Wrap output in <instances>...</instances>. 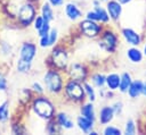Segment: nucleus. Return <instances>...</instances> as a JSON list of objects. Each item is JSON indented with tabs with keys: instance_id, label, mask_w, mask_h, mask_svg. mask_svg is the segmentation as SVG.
<instances>
[{
	"instance_id": "obj_1",
	"label": "nucleus",
	"mask_w": 146,
	"mask_h": 135,
	"mask_svg": "<svg viewBox=\"0 0 146 135\" xmlns=\"http://www.w3.org/2000/svg\"><path fill=\"white\" fill-rule=\"evenodd\" d=\"M30 108L35 117L43 121L55 118V115L57 112V107L51 96L48 94L34 95L30 103Z\"/></svg>"
},
{
	"instance_id": "obj_2",
	"label": "nucleus",
	"mask_w": 146,
	"mask_h": 135,
	"mask_svg": "<svg viewBox=\"0 0 146 135\" xmlns=\"http://www.w3.org/2000/svg\"><path fill=\"white\" fill-rule=\"evenodd\" d=\"M66 75L55 68L48 67L42 75V83L46 88V93L50 96H60L64 90Z\"/></svg>"
},
{
	"instance_id": "obj_3",
	"label": "nucleus",
	"mask_w": 146,
	"mask_h": 135,
	"mask_svg": "<svg viewBox=\"0 0 146 135\" xmlns=\"http://www.w3.org/2000/svg\"><path fill=\"white\" fill-rule=\"evenodd\" d=\"M70 50L65 44H55L50 48V52L47 57V66L55 68L62 73H66L70 65Z\"/></svg>"
},
{
	"instance_id": "obj_4",
	"label": "nucleus",
	"mask_w": 146,
	"mask_h": 135,
	"mask_svg": "<svg viewBox=\"0 0 146 135\" xmlns=\"http://www.w3.org/2000/svg\"><path fill=\"white\" fill-rule=\"evenodd\" d=\"M39 14V9L35 3L24 0L16 8L15 14V24L17 28H29L32 26V23L35 16Z\"/></svg>"
},
{
	"instance_id": "obj_5",
	"label": "nucleus",
	"mask_w": 146,
	"mask_h": 135,
	"mask_svg": "<svg viewBox=\"0 0 146 135\" xmlns=\"http://www.w3.org/2000/svg\"><path fill=\"white\" fill-rule=\"evenodd\" d=\"M62 96L64 98V100L66 102H68L71 104H74V106L81 104L82 102H84L87 100L83 83L66 77Z\"/></svg>"
},
{
	"instance_id": "obj_6",
	"label": "nucleus",
	"mask_w": 146,
	"mask_h": 135,
	"mask_svg": "<svg viewBox=\"0 0 146 135\" xmlns=\"http://www.w3.org/2000/svg\"><path fill=\"white\" fill-rule=\"evenodd\" d=\"M98 48L107 54H114L120 44V35L110 26L105 25L100 35L97 37Z\"/></svg>"
},
{
	"instance_id": "obj_7",
	"label": "nucleus",
	"mask_w": 146,
	"mask_h": 135,
	"mask_svg": "<svg viewBox=\"0 0 146 135\" xmlns=\"http://www.w3.org/2000/svg\"><path fill=\"white\" fill-rule=\"evenodd\" d=\"M105 25L95 22V20H90L87 18H82L78 22V32L81 36L87 37V39H91V40H97V37L100 35L103 28Z\"/></svg>"
},
{
	"instance_id": "obj_8",
	"label": "nucleus",
	"mask_w": 146,
	"mask_h": 135,
	"mask_svg": "<svg viewBox=\"0 0 146 135\" xmlns=\"http://www.w3.org/2000/svg\"><path fill=\"white\" fill-rule=\"evenodd\" d=\"M90 73H91V70L87 64H84L82 61H71L65 75L67 78L83 83L89 79Z\"/></svg>"
},
{
	"instance_id": "obj_9",
	"label": "nucleus",
	"mask_w": 146,
	"mask_h": 135,
	"mask_svg": "<svg viewBox=\"0 0 146 135\" xmlns=\"http://www.w3.org/2000/svg\"><path fill=\"white\" fill-rule=\"evenodd\" d=\"M36 56H38V44L34 43L33 41H23L19 44L16 52L17 58L30 62H33Z\"/></svg>"
},
{
	"instance_id": "obj_10",
	"label": "nucleus",
	"mask_w": 146,
	"mask_h": 135,
	"mask_svg": "<svg viewBox=\"0 0 146 135\" xmlns=\"http://www.w3.org/2000/svg\"><path fill=\"white\" fill-rule=\"evenodd\" d=\"M120 36L129 47H139L143 43L141 34L131 27H122L120 29Z\"/></svg>"
},
{
	"instance_id": "obj_11",
	"label": "nucleus",
	"mask_w": 146,
	"mask_h": 135,
	"mask_svg": "<svg viewBox=\"0 0 146 135\" xmlns=\"http://www.w3.org/2000/svg\"><path fill=\"white\" fill-rule=\"evenodd\" d=\"M63 8H64V15H65L66 19H68L72 23L79 22L80 19H82L84 17L83 10L80 8V6L76 2H73V1L65 2Z\"/></svg>"
},
{
	"instance_id": "obj_12",
	"label": "nucleus",
	"mask_w": 146,
	"mask_h": 135,
	"mask_svg": "<svg viewBox=\"0 0 146 135\" xmlns=\"http://www.w3.org/2000/svg\"><path fill=\"white\" fill-rule=\"evenodd\" d=\"M105 8L111 18V23H119L123 12V6L117 0H107L105 2Z\"/></svg>"
},
{
	"instance_id": "obj_13",
	"label": "nucleus",
	"mask_w": 146,
	"mask_h": 135,
	"mask_svg": "<svg viewBox=\"0 0 146 135\" xmlns=\"http://www.w3.org/2000/svg\"><path fill=\"white\" fill-rule=\"evenodd\" d=\"M114 118H115V115L113 112V109H112L111 104H104L99 108V110L97 112V123L102 127L105 126V125L112 124Z\"/></svg>"
},
{
	"instance_id": "obj_14",
	"label": "nucleus",
	"mask_w": 146,
	"mask_h": 135,
	"mask_svg": "<svg viewBox=\"0 0 146 135\" xmlns=\"http://www.w3.org/2000/svg\"><path fill=\"white\" fill-rule=\"evenodd\" d=\"M55 119L58 123V125L62 127L63 130H72L75 128V119H73L70 113H67L66 111L63 110H57L56 115H55Z\"/></svg>"
},
{
	"instance_id": "obj_15",
	"label": "nucleus",
	"mask_w": 146,
	"mask_h": 135,
	"mask_svg": "<svg viewBox=\"0 0 146 135\" xmlns=\"http://www.w3.org/2000/svg\"><path fill=\"white\" fill-rule=\"evenodd\" d=\"M14 57H15V49L13 44L5 39H0V60L2 61V65L11 60Z\"/></svg>"
},
{
	"instance_id": "obj_16",
	"label": "nucleus",
	"mask_w": 146,
	"mask_h": 135,
	"mask_svg": "<svg viewBox=\"0 0 146 135\" xmlns=\"http://www.w3.org/2000/svg\"><path fill=\"white\" fill-rule=\"evenodd\" d=\"M79 115L91 119L94 121H97V110L95 107V102L90 101H84L81 104H79Z\"/></svg>"
},
{
	"instance_id": "obj_17",
	"label": "nucleus",
	"mask_w": 146,
	"mask_h": 135,
	"mask_svg": "<svg viewBox=\"0 0 146 135\" xmlns=\"http://www.w3.org/2000/svg\"><path fill=\"white\" fill-rule=\"evenodd\" d=\"M75 127L83 134H89L92 129L96 128V121L88 119L81 115H78L75 117Z\"/></svg>"
},
{
	"instance_id": "obj_18",
	"label": "nucleus",
	"mask_w": 146,
	"mask_h": 135,
	"mask_svg": "<svg viewBox=\"0 0 146 135\" xmlns=\"http://www.w3.org/2000/svg\"><path fill=\"white\" fill-rule=\"evenodd\" d=\"M125 57L133 65L141 64L143 60H144V58H145L144 57V53H143V50H140L139 47H129L125 50Z\"/></svg>"
},
{
	"instance_id": "obj_19",
	"label": "nucleus",
	"mask_w": 146,
	"mask_h": 135,
	"mask_svg": "<svg viewBox=\"0 0 146 135\" xmlns=\"http://www.w3.org/2000/svg\"><path fill=\"white\" fill-rule=\"evenodd\" d=\"M11 120V110H10V101L5 99L0 102V125L6 126Z\"/></svg>"
},
{
	"instance_id": "obj_20",
	"label": "nucleus",
	"mask_w": 146,
	"mask_h": 135,
	"mask_svg": "<svg viewBox=\"0 0 146 135\" xmlns=\"http://www.w3.org/2000/svg\"><path fill=\"white\" fill-rule=\"evenodd\" d=\"M39 14L43 17L44 20L49 22V23H52L55 20V8L46 0L43 2H41L40 7H39Z\"/></svg>"
},
{
	"instance_id": "obj_21",
	"label": "nucleus",
	"mask_w": 146,
	"mask_h": 135,
	"mask_svg": "<svg viewBox=\"0 0 146 135\" xmlns=\"http://www.w3.org/2000/svg\"><path fill=\"white\" fill-rule=\"evenodd\" d=\"M120 79H121V76L119 73H116V71L107 73L106 78H105V87L111 91L117 92L119 86H120Z\"/></svg>"
},
{
	"instance_id": "obj_22",
	"label": "nucleus",
	"mask_w": 146,
	"mask_h": 135,
	"mask_svg": "<svg viewBox=\"0 0 146 135\" xmlns=\"http://www.w3.org/2000/svg\"><path fill=\"white\" fill-rule=\"evenodd\" d=\"M14 66H15L16 73L19 74V75H29L33 69V62L22 60V59L17 58V57L15 58Z\"/></svg>"
},
{
	"instance_id": "obj_23",
	"label": "nucleus",
	"mask_w": 146,
	"mask_h": 135,
	"mask_svg": "<svg viewBox=\"0 0 146 135\" xmlns=\"http://www.w3.org/2000/svg\"><path fill=\"white\" fill-rule=\"evenodd\" d=\"M143 85H144V81H141V79H132V82H131V84H130V86H129V88H128L125 94L132 100L139 98L141 95Z\"/></svg>"
},
{
	"instance_id": "obj_24",
	"label": "nucleus",
	"mask_w": 146,
	"mask_h": 135,
	"mask_svg": "<svg viewBox=\"0 0 146 135\" xmlns=\"http://www.w3.org/2000/svg\"><path fill=\"white\" fill-rule=\"evenodd\" d=\"M105 78H106V74H104L103 71H94L90 73L88 81L98 90L105 86Z\"/></svg>"
},
{
	"instance_id": "obj_25",
	"label": "nucleus",
	"mask_w": 146,
	"mask_h": 135,
	"mask_svg": "<svg viewBox=\"0 0 146 135\" xmlns=\"http://www.w3.org/2000/svg\"><path fill=\"white\" fill-rule=\"evenodd\" d=\"M120 76H121V79H120V86L117 92H120L121 94H125L133 78L129 71H123L120 74Z\"/></svg>"
},
{
	"instance_id": "obj_26",
	"label": "nucleus",
	"mask_w": 146,
	"mask_h": 135,
	"mask_svg": "<svg viewBox=\"0 0 146 135\" xmlns=\"http://www.w3.org/2000/svg\"><path fill=\"white\" fill-rule=\"evenodd\" d=\"M83 87H84V93H86V99H87V101L96 102V101H97V96H98L97 88H96L89 81L83 82Z\"/></svg>"
},
{
	"instance_id": "obj_27",
	"label": "nucleus",
	"mask_w": 146,
	"mask_h": 135,
	"mask_svg": "<svg viewBox=\"0 0 146 135\" xmlns=\"http://www.w3.org/2000/svg\"><path fill=\"white\" fill-rule=\"evenodd\" d=\"M94 10L97 12V16H98V22L103 25H110L111 23V18L108 16V12L105 8V6L103 5H99V6H96V7H92Z\"/></svg>"
},
{
	"instance_id": "obj_28",
	"label": "nucleus",
	"mask_w": 146,
	"mask_h": 135,
	"mask_svg": "<svg viewBox=\"0 0 146 135\" xmlns=\"http://www.w3.org/2000/svg\"><path fill=\"white\" fill-rule=\"evenodd\" d=\"M33 96H34V94H33V92L31 91L30 87H23L18 93V102L22 106L30 104Z\"/></svg>"
},
{
	"instance_id": "obj_29",
	"label": "nucleus",
	"mask_w": 146,
	"mask_h": 135,
	"mask_svg": "<svg viewBox=\"0 0 146 135\" xmlns=\"http://www.w3.org/2000/svg\"><path fill=\"white\" fill-rule=\"evenodd\" d=\"M44 132H46L47 134L52 135V134H60V133H63L64 130H63V129H62V127L58 125V123L56 121V119H55V118H52V119H50V120H47V121H46Z\"/></svg>"
},
{
	"instance_id": "obj_30",
	"label": "nucleus",
	"mask_w": 146,
	"mask_h": 135,
	"mask_svg": "<svg viewBox=\"0 0 146 135\" xmlns=\"http://www.w3.org/2000/svg\"><path fill=\"white\" fill-rule=\"evenodd\" d=\"M9 124H10V132L13 134H26L27 133V128L22 121L15 120L11 118Z\"/></svg>"
},
{
	"instance_id": "obj_31",
	"label": "nucleus",
	"mask_w": 146,
	"mask_h": 135,
	"mask_svg": "<svg viewBox=\"0 0 146 135\" xmlns=\"http://www.w3.org/2000/svg\"><path fill=\"white\" fill-rule=\"evenodd\" d=\"M102 134H104V135H122L123 134V130L120 127L115 126V125L108 124V125L103 126Z\"/></svg>"
},
{
	"instance_id": "obj_32",
	"label": "nucleus",
	"mask_w": 146,
	"mask_h": 135,
	"mask_svg": "<svg viewBox=\"0 0 146 135\" xmlns=\"http://www.w3.org/2000/svg\"><path fill=\"white\" fill-rule=\"evenodd\" d=\"M137 133V124L132 118H129L125 120L124 128H123V134L125 135H135Z\"/></svg>"
},
{
	"instance_id": "obj_33",
	"label": "nucleus",
	"mask_w": 146,
	"mask_h": 135,
	"mask_svg": "<svg viewBox=\"0 0 146 135\" xmlns=\"http://www.w3.org/2000/svg\"><path fill=\"white\" fill-rule=\"evenodd\" d=\"M9 90V81L6 70L0 68V93H7Z\"/></svg>"
},
{
	"instance_id": "obj_34",
	"label": "nucleus",
	"mask_w": 146,
	"mask_h": 135,
	"mask_svg": "<svg viewBox=\"0 0 146 135\" xmlns=\"http://www.w3.org/2000/svg\"><path fill=\"white\" fill-rule=\"evenodd\" d=\"M31 91L33 92L34 95H41V94H47L46 93V88H44V85L42 83V81H34L32 82L31 86H30Z\"/></svg>"
},
{
	"instance_id": "obj_35",
	"label": "nucleus",
	"mask_w": 146,
	"mask_h": 135,
	"mask_svg": "<svg viewBox=\"0 0 146 135\" xmlns=\"http://www.w3.org/2000/svg\"><path fill=\"white\" fill-rule=\"evenodd\" d=\"M48 37H49V43H50V48L54 47L55 44L58 43L59 41V32L57 27H51L50 32L48 33Z\"/></svg>"
},
{
	"instance_id": "obj_36",
	"label": "nucleus",
	"mask_w": 146,
	"mask_h": 135,
	"mask_svg": "<svg viewBox=\"0 0 146 135\" xmlns=\"http://www.w3.org/2000/svg\"><path fill=\"white\" fill-rule=\"evenodd\" d=\"M111 107H112V109H113V112H114L115 117H119V116L122 115L124 104H123V102H122L121 100H115V101H113V102L111 103Z\"/></svg>"
},
{
	"instance_id": "obj_37",
	"label": "nucleus",
	"mask_w": 146,
	"mask_h": 135,
	"mask_svg": "<svg viewBox=\"0 0 146 135\" xmlns=\"http://www.w3.org/2000/svg\"><path fill=\"white\" fill-rule=\"evenodd\" d=\"M38 47L41 49H48L50 48V43H49V37L48 34L42 35V36H38Z\"/></svg>"
},
{
	"instance_id": "obj_38",
	"label": "nucleus",
	"mask_w": 146,
	"mask_h": 135,
	"mask_svg": "<svg viewBox=\"0 0 146 135\" xmlns=\"http://www.w3.org/2000/svg\"><path fill=\"white\" fill-rule=\"evenodd\" d=\"M50 29H51V23L44 20V23H43V25L41 26V28H40L39 31H36V36L46 35V34H48V33L50 32Z\"/></svg>"
},
{
	"instance_id": "obj_39",
	"label": "nucleus",
	"mask_w": 146,
	"mask_h": 135,
	"mask_svg": "<svg viewBox=\"0 0 146 135\" xmlns=\"http://www.w3.org/2000/svg\"><path fill=\"white\" fill-rule=\"evenodd\" d=\"M43 23H44L43 17H42L40 14H38V15L35 16V18H34L33 23H32V27H33V29H34L35 32H36V31H39V29L41 28V26L43 25Z\"/></svg>"
},
{
	"instance_id": "obj_40",
	"label": "nucleus",
	"mask_w": 146,
	"mask_h": 135,
	"mask_svg": "<svg viewBox=\"0 0 146 135\" xmlns=\"http://www.w3.org/2000/svg\"><path fill=\"white\" fill-rule=\"evenodd\" d=\"M84 18L90 19V20L98 22V16H97V12L94 10V8H91V9H89V10L86 11V14H84ZM98 23H99V22H98Z\"/></svg>"
},
{
	"instance_id": "obj_41",
	"label": "nucleus",
	"mask_w": 146,
	"mask_h": 135,
	"mask_svg": "<svg viewBox=\"0 0 146 135\" xmlns=\"http://www.w3.org/2000/svg\"><path fill=\"white\" fill-rule=\"evenodd\" d=\"M54 8H60L65 5V0H47Z\"/></svg>"
},
{
	"instance_id": "obj_42",
	"label": "nucleus",
	"mask_w": 146,
	"mask_h": 135,
	"mask_svg": "<svg viewBox=\"0 0 146 135\" xmlns=\"http://www.w3.org/2000/svg\"><path fill=\"white\" fill-rule=\"evenodd\" d=\"M122 6H125V5H128V3H130L132 0H117Z\"/></svg>"
},
{
	"instance_id": "obj_43",
	"label": "nucleus",
	"mask_w": 146,
	"mask_h": 135,
	"mask_svg": "<svg viewBox=\"0 0 146 135\" xmlns=\"http://www.w3.org/2000/svg\"><path fill=\"white\" fill-rule=\"evenodd\" d=\"M141 95L146 98V82H144V85H143V91H141Z\"/></svg>"
},
{
	"instance_id": "obj_44",
	"label": "nucleus",
	"mask_w": 146,
	"mask_h": 135,
	"mask_svg": "<svg viewBox=\"0 0 146 135\" xmlns=\"http://www.w3.org/2000/svg\"><path fill=\"white\" fill-rule=\"evenodd\" d=\"M98 134H100V133H99V132H98V130L95 128V129H92V130H91V132H90L88 135H98Z\"/></svg>"
},
{
	"instance_id": "obj_45",
	"label": "nucleus",
	"mask_w": 146,
	"mask_h": 135,
	"mask_svg": "<svg viewBox=\"0 0 146 135\" xmlns=\"http://www.w3.org/2000/svg\"><path fill=\"white\" fill-rule=\"evenodd\" d=\"M143 53H144V57H146V42L144 43V45H143Z\"/></svg>"
},
{
	"instance_id": "obj_46",
	"label": "nucleus",
	"mask_w": 146,
	"mask_h": 135,
	"mask_svg": "<svg viewBox=\"0 0 146 135\" xmlns=\"http://www.w3.org/2000/svg\"><path fill=\"white\" fill-rule=\"evenodd\" d=\"M26 1H30V2H33V3H35V5L40 2V0H26Z\"/></svg>"
},
{
	"instance_id": "obj_47",
	"label": "nucleus",
	"mask_w": 146,
	"mask_h": 135,
	"mask_svg": "<svg viewBox=\"0 0 146 135\" xmlns=\"http://www.w3.org/2000/svg\"><path fill=\"white\" fill-rule=\"evenodd\" d=\"M144 35H145V37H146V19H145V34H144Z\"/></svg>"
},
{
	"instance_id": "obj_48",
	"label": "nucleus",
	"mask_w": 146,
	"mask_h": 135,
	"mask_svg": "<svg viewBox=\"0 0 146 135\" xmlns=\"http://www.w3.org/2000/svg\"><path fill=\"white\" fill-rule=\"evenodd\" d=\"M100 1H102V2H106L107 0H100Z\"/></svg>"
},
{
	"instance_id": "obj_49",
	"label": "nucleus",
	"mask_w": 146,
	"mask_h": 135,
	"mask_svg": "<svg viewBox=\"0 0 146 135\" xmlns=\"http://www.w3.org/2000/svg\"><path fill=\"white\" fill-rule=\"evenodd\" d=\"M145 75H146V70H145Z\"/></svg>"
},
{
	"instance_id": "obj_50",
	"label": "nucleus",
	"mask_w": 146,
	"mask_h": 135,
	"mask_svg": "<svg viewBox=\"0 0 146 135\" xmlns=\"http://www.w3.org/2000/svg\"><path fill=\"white\" fill-rule=\"evenodd\" d=\"M0 133H1V132H0Z\"/></svg>"
},
{
	"instance_id": "obj_51",
	"label": "nucleus",
	"mask_w": 146,
	"mask_h": 135,
	"mask_svg": "<svg viewBox=\"0 0 146 135\" xmlns=\"http://www.w3.org/2000/svg\"><path fill=\"white\" fill-rule=\"evenodd\" d=\"M0 1H1V0H0Z\"/></svg>"
}]
</instances>
